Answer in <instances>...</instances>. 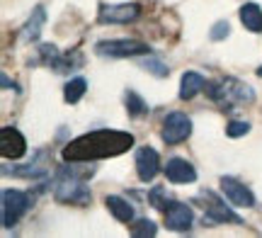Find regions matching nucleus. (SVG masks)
<instances>
[{
    "mask_svg": "<svg viewBox=\"0 0 262 238\" xmlns=\"http://www.w3.org/2000/svg\"><path fill=\"white\" fill-rule=\"evenodd\" d=\"M49 168H51V165L47 163V153L41 151V153H37L34 161L25 163V165H17V168H12V170L5 165L3 175H15V178H25V180H29V178H41V175H47Z\"/></svg>",
    "mask_w": 262,
    "mask_h": 238,
    "instance_id": "2eb2a0df",
    "label": "nucleus"
},
{
    "mask_svg": "<svg viewBox=\"0 0 262 238\" xmlns=\"http://www.w3.org/2000/svg\"><path fill=\"white\" fill-rule=\"evenodd\" d=\"M124 105H126L129 117H134V119H141V117H146L150 112L148 102H146V100H143L136 90H126V95H124Z\"/></svg>",
    "mask_w": 262,
    "mask_h": 238,
    "instance_id": "aec40b11",
    "label": "nucleus"
},
{
    "mask_svg": "<svg viewBox=\"0 0 262 238\" xmlns=\"http://www.w3.org/2000/svg\"><path fill=\"white\" fill-rule=\"evenodd\" d=\"M85 93H88V80H85L83 76L71 78V80H68V83L63 85V100L68 102V105L80 102V100L85 97Z\"/></svg>",
    "mask_w": 262,
    "mask_h": 238,
    "instance_id": "6ab92c4d",
    "label": "nucleus"
},
{
    "mask_svg": "<svg viewBox=\"0 0 262 238\" xmlns=\"http://www.w3.org/2000/svg\"><path fill=\"white\" fill-rule=\"evenodd\" d=\"M0 153L8 161H19L27 153V139L22 136L19 129L15 126H3L0 129Z\"/></svg>",
    "mask_w": 262,
    "mask_h": 238,
    "instance_id": "9d476101",
    "label": "nucleus"
},
{
    "mask_svg": "<svg viewBox=\"0 0 262 238\" xmlns=\"http://www.w3.org/2000/svg\"><path fill=\"white\" fill-rule=\"evenodd\" d=\"M231 34V25L226 22V19H219V22H214V27H211V41H221V39H226Z\"/></svg>",
    "mask_w": 262,
    "mask_h": 238,
    "instance_id": "393cba45",
    "label": "nucleus"
},
{
    "mask_svg": "<svg viewBox=\"0 0 262 238\" xmlns=\"http://www.w3.org/2000/svg\"><path fill=\"white\" fill-rule=\"evenodd\" d=\"M219 185H221V194H224V197L231 202L233 207H238V209H253V207H255L253 190H250L245 182L238 180V178L224 175V178L219 180Z\"/></svg>",
    "mask_w": 262,
    "mask_h": 238,
    "instance_id": "1a4fd4ad",
    "label": "nucleus"
},
{
    "mask_svg": "<svg viewBox=\"0 0 262 238\" xmlns=\"http://www.w3.org/2000/svg\"><path fill=\"white\" fill-rule=\"evenodd\" d=\"M163 172H165V178H168L172 185H189V182L196 180V170L194 165L187 161V158H170L168 165L163 168Z\"/></svg>",
    "mask_w": 262,
    "mask_h": 238,
    "instance_id": "ddd939ff",
    "label": "nucleus"
},
{
    "mask_svg": "<svg viewBox=\"0 0 262 238\" xmlns=\"http://www.w3.org/2000/svg\"><path fill=\"white\" fill-rule=\"evenodd\" d=\"M93 170L78 172L75 168H61L54 180V200L61 204H75V207H88L93 202V192L85 185V178L93 175Z\"/></svg>",
    "mask_w": 262,
    "mask_h": 238,
    "instance_id": "7ed1b4c3",
    "label": "nucleus"
},
{
    "mask_svg": "<svg viewBox=\"0 0 262 238\" xmlns=\"http://www.w3.org/2000/svg\"><path fill=\"white\" fill-rule=\"evenodd\" d=\"M134 146V136L122 129H95L83 136H75L63 148L66 163H95L104 158L122 156Z\"/></svg>",
    "mask_w": 262,
    "mask_h": 238,
    "instance_id": "f257e3e1",
    "label": "nucleus"
},
{
    "mask_svg": "<svg viewBox=\"0 0 262 238\" xmlns=\"http://www.w3.org/2000/svg\"><path fill=\"white\" fill-rule=\"evenodd\" d=\"M192 136V119L185 112H170L163 119V129H160V139L168 146H178V143L187 141Z\"/></svg>",
    "mask_w": 262,
    "mask_h": 238,
    "instance_id": "423d86ee",
    "label": "nucleus"
},
{
    "mask_svg": "<svg viewBox=\"0 0 262 238\" xmlns=\"http://www.w3.org/2000/svg\"><path fill=\"white\" fill-rule=\"evenodd\" d=\"M0 200H3V204H0L3 207V229H12L32 207V197L22 190H10L8 187V190H3Z\"/></svg>",
    "mask_w": 262,
    "mask_h": 238,
    "instance_id": "39448f33",
    "label": "nucleus"
},
{
    "mask_svg": "<svg viewBox=\"0 0 262 238\" xmlns=\"http://www.w3.org/2000/svg\"><path fill=\"white\" fill-rule=\"evenodd\" d=\"M134 165H136V175H139L141 182H153L156 175L160 172V156L156 148L150 146H141L136 148V156H134Z\"/></svg>",
    "mask_w": 262,
    "mask_h": 238,
    "instance_id": "9b49d317",
    "label": "nucleus"
},
{
    "mask_svg": "<svg viewBox=\"0 0 262 238\" xmlns=\"http://www.w3.org/2000/svg\"><path fill=\"white\" fill-rule=\"evenodd\" d=\"M141 66L146 68L148 73H153V76H158V78H168L170 76V68L160 61V58H156V56H150L148 54V58H143L141 61Z\"/></svg>",
    "mask_w": 262,
    "mask_h": 238,
    "instance_id": "4be33fe9",
    "label": "nucleus"
},
{
    "mask_svg": "<svg viewBox=\"0 0 262 238\" xmlns=\"http://www.w3.org/2000/svg\"><path fill=\"white\" fill-rule=\"evenodd\" d=\"M255 73H257V76H260V78H262V66H260V68H257V71H255Z\"/></svg>",
    "mask_w": 262,
    "mask_h": 238,
    "instance_id": "bb28decb",
    "label": "nucleus"
},
{
    "mask_svg": "<svg viewBox=\"0 0 262 238\" xmlns=\"http://www.w3.org/2000/svg\"><path fill=\"white\" fill-rule=\"evenodd\" d=\"M238 15H241V22L248 32H255V34L262 32V8L257 3H245Z\"/></svg>",
    "mask_w": 262,
    "mask_h": 238,
    "instance_id": "a211bd4d",
    "label": "nucleus"
},
{
    "mask_svg": "<svg viewBox=\"0 0 262 238\" xmlns=\"http://www.w3.org/2000/svg\"><path fill=\"white\" fill-rule=\"evenodd\" d=\"M104 207L110 209V214L114 219L122 221V224H131L134 221V207L124 197H119V194H107L104 197Z\"/></svg>",
    "mask_w": 262,
    "mask_h": 238,
    "instance_id": "f3484780",
    "label": "nucleus"
},
{
    "mask_svg": "<svg viewBox=\"0 0 262 238\" xmlns=\"http://www.w3.org/2000/svg\"><path fill=\"white\" fill-rule=\"evenodd\" d=\"M0 85L5 88V90H8V88H12V90H15V93H19V85H17V83H15V80H10V78L5 76V73H3V76H0Z\"/></svg>",
    "mask_w": 262,
    "mask_h": 238,
    "instance_id": "a878e982",
    "label": "nucleus"
},
{
    "mask_svg": "<svg viewBox=\"0 0 262 238\" xmlns=\"http://www.w3.org/2000/svg\"><path fill=\"white\" fill-rule=\"evenodd\" d=\"M199 197H204V221L206 224H243V219L235 214L231 207H226V202L216 192H199Z\"/></svg>",
    "mask_w": 262,
    "mask_h": 238,
    "instance_id": "0eeeda50",
    "label": "nucleus"
},
{
    "mask_svg": "<svg viewBox=\"0 0 262 238\" xmlns=\"http://www.w3.org/2000/svg\"><path fill=\"white\" fill-rule=\"evenodd\" d=\"M95 54L102 58H136L148 56L150 47L141 39H104L95 44Z\"/></svg>",
    "mask_w": 262,
    "mask_h": 238,
    "instance_id": "20e7f679",
    "label": "nucleus"
},
{
    "mask_svg": "<svg viewBox=\"0 0 262 238\" xmlns=\"http://www.w3.org/2000/svg\"><path fill=\"white\" fill-rule=\"evenodd\" d=\"M206 97L219 105L224 112H231L233 107H245L255 102V90L248 83L238 80V78H214V80H206L204 88Z\"/></svg>",
    "mask_w": 262,
    "mask_h": 238,
    "instance_id": "f03ea898",
    "label": "nucleus"
},
{
    "mask_svg": "<svg viewBox=\"0 0 262 238\" xmlns=\"http://www.w3.org/2000/svg\"><path fill=\"white\" fill-rule=\"evenodd\" d=\"M206 88V78L196 71H185L180 80V100H192Z\"/></svg>",
    "mask_w": 262,
    "mask_h": 238,
    "instance_id": "dca6fc26",
    "label": "nucleus"
},
{
    "mask_svg": "<svg viewBox=\"0 0 262 238\" xmlns=\"http://www.w3.org/2000/svg\"><path fill=\"white\" fill-rule=\"evenodd\" d=\"M129 233L134 238H148L158 233V226H156V221H150V219H136V221H131Z\"/></svg>",
    "mask_w": 262,
    "mask_h": 238,
    "instance_id": "412c9836",
    "label": "nucleus"
},
{
    "mask_svg": "<svg viewBox=\"0 0 262 238\" xmlns=\"http://www.w3.org/2000/svg\"><path fill=\"white\" fill-rule=\"evenodd\" d=\"M141 17V5L139 3H112V5H102L97 22L100 25H129Z\"/></svg>",
    "mask_w": 262,
    "mask_h": 238,
    "instance_id": "6e6552de",
    "label": "nucleus"
},
{
    "mask_svg": "<svg viewBox=\"0 0 262 238\" xmlns=\"http://www.w3.org/2000/svg\"><path fill=\"white\" fill-rule=\"evenodd\" d=\"M245 134H250V124L248 122H241V119H231V122L226 124V136H231V139H241Z\"/></svg>",
    "mask_w": 262,
    "mask_h": 238,
    "instance_id": "b1692460",
    "label": "nucleus"
},
{
    "mask_svg": "<svg viewBox=\"0 0 262 238\" xmlns=\"http://www.w3.org/2000/svg\"><path fill=\"white\" fill-rule=\"evenodd\" d=\"M148 202L153 204V207H156V209L165 211V209H168V204H170L168 190H165V187H153V190L148 192Z\"/></svg>",
    "mask_w": 262,
    "mask_h": 238,
    "instance_id": "5701e85b",
    "label": "nucleus"
},
{
    "mask_svg": "<svg viewBox=\"0 0 262 238\" xmlns=\"http://www.w3.org/2000/svg\"><path fill=\"white\" fill-rule=\"evenodd\" d=\"M44 22H47V10H44V5H37V8L29 12V17H27V22L22 25V29H19V41H25V44L37 41V39L41 37Z\"/></svg>",
    "mask_w": 262,
    "mask_h": 238,
    "instance_id": "4468645a",
    "label": "nucleus"
},
{
    "mask_svg": "<svg viewBox=\"0 0 262 238\" xmlns=\"http://www.w3.org/2000/svg\"><path fill=\"white\" fill-rule=\"evenodd\" d=\"M165 214V226L170 231H189L192 229V224H194V211L192 207L187 204H182V202H170L168 209L163 211Z\"/></svg>",
    "mask_w": 262,
    "mask_h": 238,
    "instance_id": "f8f14e48",
    "label": "nucleus"
}]
</instances>
